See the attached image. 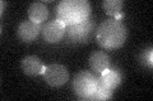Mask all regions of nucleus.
I'll list each match as a JSON object with an SVG mask.
<instances>
[{
    "instance_id": "nucleus-1",
    "label": "nucleus",
    "mask_w": 153,
    "mask_h": 101,
    "mask_svg": "<svg viewBox=\"0 0 153 101\" xmlns=\"http://www.w3.org/2000/svg\"><path fill=\"white\" fill-rule=\"evenodd\" d=\"M126 37V27L114 18L103 20L96 31V41L105 49H115L121 47L125 43Z\"/></svg>"
},
{
    "instance_id": "nucleus-2",
    "label": "nucleus",
    "mask_w": 153,
    "mask_h": 101,
    "mask_svg": "<svg viewBox=\"0 0 153 101\" xmlns=\"http://www.w3.org/2000/svg\"><path fill=\"white\" fill-rule=\"evenodd\" d=\"M91 5L87 0H63L57 4L56 15L66 27L82 23L89 18Z\"/></svg>"
},
{
    "instance_id": "nucleus-3",
    "label": "nucleus",
    "mask_w": 153,
    "mask_h": 101,
    "mask_svg": "<svg viewBox=\"0 0 153 101\" xmlns=\"http://www.w3.org/2000/svg\"><path fill=\"white\" fill-rule=\"evenodd\" d=\"M97 78L87 71H82L74 76L73 80V91L82 100H89L96 90Z\"/></svg>"
},
{
    "instance_id": "nucleus-4",
    "label": "nucleus",
    "mask_w": 153,
    "mask_h": 101,
    "mask_svg": "<svg viewBox=\"0 0 153 101\" xmlns=\"http://www.w3.org/2000/svg\"><path fill=\"white\" fill-rule=\"evenodd\" d=\"M92 32H93V20L88 18L82 23L66 27L65 34L74 43H85L88 42Z\"/></svg>"
},
{
    "instance_id": "nucleus-5",
    "label": "nucleus",
    "mask_w": 153,
    "mask_h": 101,
    "mask_svg": "<svg viewBox=\"0 0 153 101\" xmlns=\"http://www.w3.org/2000/svg\"><path fill=\"white\" fill-rule=\"evenodd\" d=\"M44 78L52 87H60L69 80V71L63 65L52 63L46 66L44 72Z\"/></svg>"
},
{
    "instance_id": "nucleus-6",
    "label": "nucleus",
    "mask_w": 153,
    "mask_h": 101,
    "mask_svg": "<svg viewBox=\"0 0 153 101\" xmlns=\"http://www.w3.org/2000/svg\"><path fill=\"white\" fill-rule=\"evenodd\" d=\"M66 25L59 20V19H54V20L47 22L44 28H42V36L44 39L49 43H57L63 39V37L65 36Z\"/></svg>"
},
{
    "instance_id": "nucleus-7",
    "label": "nucleus",
    "mask_w": 153,
    "mask_h": 101,
    "mask_svg": "<svg viewBox=\"0 0 153 101\" xmlns=\"http://www.w3.org/2000/svg\"><path fill=\"white\" fill-rule=\"evenodd\" d=\"M41 24H36L31 20L22 22L17 28V34L19 37V39L26 43H31L32 41H35L40 34V32H42Z\"/></svg>"
},
{
    "instance_id": "nucleus-8",
    "label": "nucleus",
    "mask_w": 153,
    "mask_h": 101,
    "mask_svg": "<svg viewBox=\"0 0 153 101\" xmlns=\"http://www.w3.org/2000/svg\"><path fill=\"white\" fill-rule=\"evenodd\" d=\"M22 71L28 76H38V75H44L46 66L44 65L40 58L37 56H27L22 60L21 62Z\"/></svg>"
},
{
    "instance_id": "nucleus-9",
    "label": "nucleus",
    "mask_w": 153,
    "mask_h": 101,
    "mask_svg": "<svg viewBox=\"0 0 153 101\" xmlns=\"http://www.w3.org/2000/svg\"><path fill=\"white\" fill-rule=\"evenodd\" d=\"M89 67L92 68L96 73H101L102 71H105L106 68L110 67V56L105 52H93L92 54L89 56Z\"/></svg>"
},
{
    "instance_id": "nucleus-10",
    "label": "nucleus",
    "mask_w": 153,
    "mask_h": 101,
    "mask_svg": "<svg viewBox=\"0 0 153 101\" xmlns=\"http://www.w3.org/2000/svg\"><path fill=\"white\" fill-rule=\"evenodd\" d=\"M47 15H49V9H47L45 3L36 1L32 3L28 8V18L31 22L36 24H41L44 20H46Z\"/></svg>"
},
{
    "instance_id": "nucleus-11",
    "label": "nucleus",
    "mask_w": 153,
    "mask_h": 101,
    "mask_svg": "<svg viewBox=\"0 0 153 101\" xmlns=\"http://www.w3.org/2000/svg\"><path fill=\"white\" fill-rule=\"evenodd\" d=\"M98 78L111 90H115L121 82L120 72L116 71V70H111V68H106L105 71H102L101 73H100Z\"/></svg>"
},
{
    "instance_id": "nucleus-12",
    "label": "nucleus",
    "mask_w": 153,
    "mask_h": 101,
    "mask_svg": "<svg viewBox=\"0 0 153 101\" xmlns=\"http://www.w3.org/2000/svg\"><path fill=\"white\" fill-rule=\"evenodd\" d=\"M102 7L105 13L107 15L112 17L114 19H116V20H120L124 17V13H123L124 3L121 0H105L102 3Z\"/></svg>"
},
{
    "instance_id": "nucleus-13",
    "label": "nucleus",
    "mask_w": 153,
    "mask_h": 101,
    "mask_svg": "<svg viewBox=\"0 0 153 101\" xmlns=\"http://www.w3.org/2000/svg\"><path fill=\"white\" fill-rule=\"evenodd\" d=\"M96 78H97V85H96V90H94V92L92 94V96H91L89 100L101 101V100H108V99H111L114 90L108 89L107 86L98 78V76Z\"/></svg>"
},
{
    "instance_id": "nucleus-14",
    "label": "nucleus",
    "mask_w": 153,
    "mask_h": 101,
    "mask_svg": "<svg viewBox=\"0 0 153 101\" xmlns=\"http://www.w3.org/2000/svg\"><path fill=\"white\" fill-rule=\"evenodd\" d=\"M139 60H140L142 65L152 68V63H153V49H152V47H148L147 49H144L142 52V53L139 54Z\"/></svg>"
},
{
    "instance_id": "nucleus-15",
    "label": "nucleus",
    "mask_w": 153,
    "mask_h": 101,
    "mask_svg": "<svg viewBox=\"0 0 153 101\" xmlns=\"http://www.w3.org/2000/svg\"><path fill=\"white\" fill-rule=\"evenodd\" d=\"M4 5H5V3H4V1H1V15L4 14Z\"/></svg>"
}]
</instances>
